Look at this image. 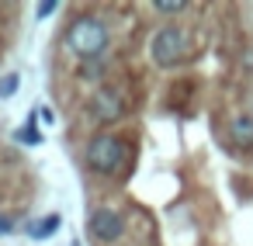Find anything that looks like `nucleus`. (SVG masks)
Instances as JSON below:
<instances>
[{
	"mask_svg": "<svg viewBox=\"0 0 253 246\" xmlns=\"http://www.w3.org/2000/svg\"><path fill=\"white\" fill-rule=\"evenodd\" d=\"M63 42H66V49L80 63H94V59H104L108 42H111V32H108V25L97 14H80V18H73L66 25Z\"/></svg>",
	"mask_w": 253,
	"mask_h": 246,
	"instance_id": "nucleus-1",
	"label": "nucleus"
},
{
	"mask_svg": "<svg viewBox=\"0 0 253 246\" xmlns=\"http://www.w3.org/2000/svg\"><path fill=\"white\" fill-rule=\"evenodd\" d=\"M125 160H128V146L115 132H101V135H94L87 142V166L97 170V173H104V177L118 173L125 166Z\"/></svg>",
	"mask_w": 253,
	"mask_h": 246,
	"instance_id": "nucleus-2",
	"label": "nucleus"
},
{
	"mask_svg": "<svg viewBox=\"0 0 253 246\" xmlns=\"http://www.w3.org/2000/svg\"><path fill=\"white\" fill-rule=\"evenodd\" d=\"M149 56H153V63L163 66V70L177 66V63L187 56V32L177 28V25H163V28L153 35V42H149Z\"/></svg>",
	"mask_w": 253,
	"mask_h": 246,
	"instance_id": "nucleus-3",
	"label": "nucleus"
},
{
	"mask_svg": "<svg viewBox=\"0 0 253 246\" xmlns=\"http://www.w3.org/2000/svg\"><path fill=\"white\" fill-rule=\"evenodd\" d=\"M87 229H90L94 239H101V243H115V239L125 236V215L115 211V208H97V211H90Z\"/></svg>",
	"mask_w": 253,
	"mask_h": 246,
	"instance_id": "nucleus-4",
	"label": "nucleus"
},
{
	"mask_svg": "<svg viewBox=\"0 0 253 246\" xmlns=\"http://www.w3.org/2000/svg\"><path fill=\"white\" fill-rule=\"evenodd\" d=\"M90 115H94L101 125H115V122L125 115V101H122V94L111 90V87H97L94 97H90Z\"/></svg>",
	"mask_w": 253,
	"mask_h": 246,
	"instance_id": "nucleus-5",
	"label": "nucleus"
},
{
	"mask_svg": "<svg viewBox=\"0 0 253 246\" xmlns=\"http://www.w3.org/2000/svg\"><path fill=\"white\" fill-rule=\"evenodd\" d=\"M229 135H232L236 146L253 149V115H236L232 125H229Z\"/></svg>",
	"mask_w": 253,
	"mask_h": 246,
	"instance_id": "nucleus-6",
	"label": "nucleus"
},
{
	"mask_svg": "<svg viewBox=\"0 0 253 246\" xmlns=\"http://www.w3.org/2000/svg\"><path fill=\"white\" fill-rule=\"evenodd\" d=\"M56 229H59V215L52 211V215H45V218L32 222V225H28V236H32V239H49Z\"/></svg>",
	"mask_w": 253,
	"mask_h": 246,
	"instance_id": "nucleus-7",
	"label": "nucleus"
},
{
	"mask_svg": "<svg viewBox=\"0 0 253 246\" xmlns=\"http://www.w3.org/2000/svg\"><path fill=\"white\" fill-rule=\"evenodd\" d=\"M18 83H21V77H18V73H4V77H0V101H7V97H14Z\"/></svg>",
	"mask_w": 253,
	"mask_h": 246,
	"instance_id": "nucleus-8",
	"label": "nucleus"
},
{
	"mask_svg": "<svg viewBox=\"0 0 253 246\" xmlns=\"http://www.w3.org/2000/svg\"><path fill=\"white\" fill-rule=\"evenodd\" d=\"M187 4H184V0H156V4H153V11L156 14H180Z\"/></svg>",
	"mask_w": 253,
	"mask_h": 246,
	"instance_id": "nucleus-9",
	"label": "nucleus"
},
{
	"mask_svg": "<svg viewBox=\"0 0 253 246\" xmlns=\"http://www.w3.org/2000/svg\"><path fill=\"white\" fill-rule=\"evenodd\" d=\"M14 139H18V142H25V146H39V142H42V135L35 132V125H25V128H18V132H14Z\"/></svg>",
	"mask_w": 253,
	"mask_h": 246,
	"instance_id": "nucleus-10",
	"label": "nucleus"
},
{
	"mask_svg": "<svg viewBox=\"0 0 253 246\" xmlns=\"http://www.w3.org/2000/svg\"><path fill=\"white\" fill-rule=\"evenodd\" d=\"M104 73V63L101 59H94V63H84V70H80V80H97Z\"/></svg>",
	"mask_w": 253,
	"mask_h": 246,
	"instance_id": "nucleus-11",
	"label": "nucleus"
},
{
	"mask_svg": "<svg viewBox=\"0 0 253 246\" xmlns=\"http://www.w3.org/2000/svg\"><path fill=\"white\" fill-rule=\"evenodd\" d=\"M56 7H59V4H56V0H42V4L35 7V14H39V18H49V14H52Z\"/></svg>",
	"mask_w": 253,
	"mask_h": 246,
	"instance_id": "nucleus-12",
	"label": "nucleus"
},
{
	"mask_svg": "<svg viewBox=\"0 0 253 246\" xmlns=\"http://www.w3.org/2000/svg\"><path fill=\"white\" fill-rule=\"evenodd\" d=\"M39 118H42V122H45V125H52V122H56V115H52V111H49V108H42V111H39Z\"/></svg>",
	"mask_w": 253,
	"mask_h": 246,
	"instance_id": "nucleus-13",
	"label": "nucleus"
},
{
	"mask_svg": "<svg viewBox=\"0 0 253 246\" xmlns=\"http://www.w3.org/2000/svg\"><path fill=\"white\" fill-rule=\"evenodd\" d=\"M0 232H14V222H11V218H4V215H0Z\"/></svg>",
	"mask_w": 253,
	"mask_h": 246,
	"instance_id": "nucleus-14",
	"label": "nucleus"
}]
</instances>
